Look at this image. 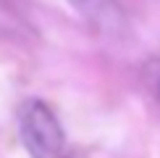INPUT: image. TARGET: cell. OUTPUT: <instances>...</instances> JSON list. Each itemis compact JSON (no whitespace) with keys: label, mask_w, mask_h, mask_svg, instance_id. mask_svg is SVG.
Returning <instances> with one entry per match:
<instances>
[{"label":"cell","mask_w":160,"mask_h":158,"mask_svg":"<svg viewBox=\"0 0 160 158\" xmlns=\"http://www.w3.org/2000/svg\"><path fill=\"white\" fill-rule=\"evenodd\" d=\"M21 142L32 158H61L66 155V134L52 113V108L42 100H26L18 113Z\"/></svg>","instance_id":"cell-1"},{"label":"cell","mask_w":160,"mask_h":158,"mask_svg":"<svg viewBox=\"0 0 160 158\" xmlns=\"http://www.w3.org/2000/svg\"><path fill=\"white\" fill-rule=\"evenodd\" d=\"M68 3L79 11V16L89 26L105 32V34H118L126 26L123 11L116 0H68Z\"/></svg>","instance_id":"cell-2"},{"label":"cell","mask_w":160,"mask_h":158,"mask_svg":"<svg viewBox=\"0 0 160 158\" xmlns=\"http://www.w3.org/2000/svg\"><path fill=\"white\" fill-rule=\"evenodd\" d=\"M139 76H142L144 90L160 103V55L147 58V61L142 63V69H139Z\"/></svg>","instance_id":"cell-3"}]
</instances>
